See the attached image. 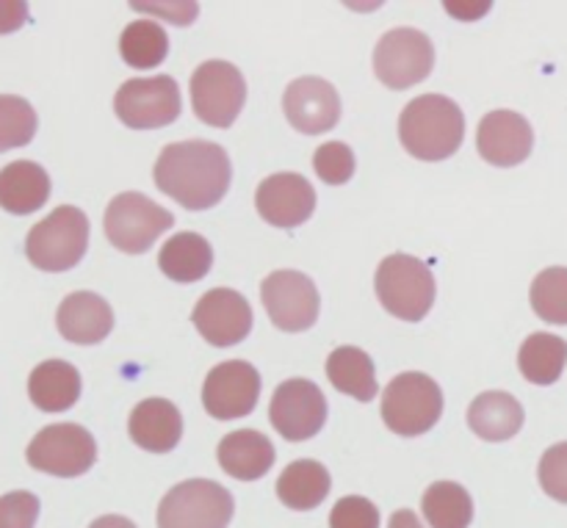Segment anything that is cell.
Instances as JSON below:
<instances>
[{"label":"cell","mask_w":567,"mask_h":528,"mask_svg":"<svg viewBox=\"0 0 567 528\" xmlns=\"http://www.w3.org/2000/svg\"><path fill=\"white\" fill-rule=\"evenodd\" d=\"M153 180L158 191L186 210H208L230 191V155L225 147L205 138L166 144L155 161Z\"/></svg>","instance_id":"6da1fadb"},{"label":"cell","mask_w":567,"mask_h":528,"mask_svg":"<svg viewBox=\"0 0 567 528\" xmlns=\"http://www.w3.org/2000/svg\"><path fill=\"white\" fill-rule=\"evenodd\" d=\"M399 138L419 161H446L463 147V108L446 94H421L399 116Z\"/></svg>","instance_id":"7a4b0ae2"},{"label":"cell","mask_w":567,"mask_h":528,"mask_svg":"<svg viewBox=\"0 0 567 528\" xmlns=\"http://www.w3.org/2000/svg\"><path fill=\"white\" fill-rule=\"evenodd\" d=\"M89 249V219L75 205H59L48 219L31 227L25 238V258L39 271L75 269Z\"/></svg>","instance_id":"3957f363"},{"label":"cell","mask_w":567,"mask_h":528,"mask_svg":"<svg viewBox=\"0 0 567 528\" xmlns=\"http://www.w3.org/2000/svg\"><path fill=\"white\" fill-rule=\"evenodd\" d=\"M377 297H380L382 308L396 319L415 321L426 319L435 304V277L424 260L413 258V255H388L380 263L374 277Z\"/></svg>","instance_id":"277c9868"},{"label":"cell","mask_w":567,"mask_h":528,"mask_svg":"<svg viewBox=\"0 0 567 528\" xmlns=\"http://www.w3.org/2000/svg\"><path fill=\"white\" fill-rule=\"evenodd\" d=\"M443 415V393L432 376L408 371L388 382L382 393V421L399 437H419L435 429Z\"/></svg>","instance_id":"5b68a950"},{"label":"cell","mask_w":567,"mask_h":528,"mask_svg":"<svg viewBox=\"0 0 567 528\" xmlns=\"http://www.w3.org/2000/svg\"><path fill=\"white\" fill-rule=\"evenodd\" d=\"M175 216L142 191H125L105 208V236L120 252L144 255L166 230H172Z\"/></svg>","instance_id":"8992f818"},{"label":"cell","mask_w":567,"mask_h":528,"mask_svg":"<svg viewBox=\"0 0 567 528\" xmlns=\"http://www.w3.org/2000/svg\"><path fill=\"white\" fill-rule=\"evenodd\" d=\"M236 513L230 490L210 479L172 487L158 507V528H227Z\"/></svg>","instance_id":"52a82bcc"},{"label":"cell","mask_w":567,"mask_h":528,"mask_svg":"<svg viewBox=\"0 0 567 528\" xmlns=\"http://www.w3.org/2000/svg\"><path fill=\"white\" fill-rule=\"evenodd\" d=\"M247 103V81L230 61L210 59L192 72V108L210 127H230Z\"/></svg>","instance_id":"ba28073f"},{"label":"cell","mask_w":567,"mask_h":528,"mask_svg":"<svg viewBox=\"0 0 567 528\" xmlns=\"http://www.w3.org/2000/svg\"><path fill=\"white\" fill-rule=\"evenodd\" d=\"M28 465L39 474L59 476V479H75L92 470L97 463V443L83 426L78 424H53L44 426L25 452Z\"/></svg>","instance_id":"9c48e42d"},{"label":"cell","mask_w":567,"mask_h":528,"mask_svg":"<svg viewBox=\"0 0 567 528\" xmlns=\"http://www.w3.org/2000/svg\"><path fill=\"white\" fill-rule=\"evenodd\" d=\"M181 86L175 77H133L120 86L114 97V111L122 125L131 131H155L166 127L181 116Z\"/></svg>","instance_id":"30bf717a"},{"label":"cell","mask_w":567,"mask_h":528,"mask_svg":"<svg viewBox=\"0 0 567 528\" xmlns=\"http://www.w3.org/2000/svg\"><path fill=\"white\" fill-rule=\"evenodd\" d=\"M432 66H435V48L419 28H393L374 48L377 77L396 92L426 81Z\"/></svg>","instance_id":"8fae6325"},{"label":"cell","mask_w":567,"mask_h":528,"mask_svg":"<svg viewBox=\"0 0 567 528\" xmlns=\"http://www.w3.org/2000/svg\"><path fill=\"white\" fill-rule=\"evenodd\" d=\"M260 299L271 324L282 332H305L319 321V288L302 271H271L260 286Z\"/></svg>","instance_id":"7c38bea8"},{"label":"cell","mask_w":567,"mask_h":528,"mask_svg":"<svg viewBox=\"0 0 567 528\" xmlns=\"http://www.w3.org/2000/svg\"><path fill=\"white\" fill-rule=\"evenodd\" d=\"M260 398V374L247 360H227L210 369L203 385V407L216 421L252 415Z\"/></svg>","instance_id":"4fadbf2b"},{"label":"cell","mask_w":567,"mask_h":528,"mask_svg":"<svg viewBox=\"0 0 567 528\" xmlns=\"http://www.w3.org/2000/svg\"><path fill=\"white\" fill-rule=\"evenodd\" d=\"M271 426L277 435L291 443L310 441L327 424V398L310 380H288L277 385L269 407Z\"/></svg>","instance_id":"5bb4252c"},{"label":"cell","mask_w":567,"mask_h":528,"mask_svg":"<svg viewBox=\"0 0 567 528\" xmlns=\"http://www.w3.org/2000/svg\"><path fill=\"white\" fill-rule=\"evenodd\" d=\"M192 321L203 341L227 349L241 343L252 330V308L247 299L230 288H214L192 310Z\"/></svg>","instance_id":"9a60e30c"},{"label":"cell","mask_w":567,"mask_h":528,"mask_svg":"<svg viewBox=\"0 0 567 528\" xmlns=\"http://www.w3.org/2000/svg\"><path fill=\"white\" fill-rule=\"evenodd\" d=\"M282 111L299 133L319 136V133L332 131L341 120V97L330 81L305 75L288 83L286 94H282Z\"/></svg>","instance_id":"2e32d148"},{"label":"cell","mask_w":567,"mask_h":528,"mask_svg":"<svg viewBox=\"0 0 567 528\" xmlns=\"http://www.w3.org/2000/svg\"><path fill=\"white\" fill-rule=\"evenodd\" d=\"M255 208H258L260 219L269 221L271 227L293 230L313 216L316 191L308 177L297 175V172H280L260 183L255 191Z\"/></svg>","instance_id":"e0dca14e"},{"label":"cell","mask_w":567,"mask_h":528,"mask_svg":"<svg viewBox=\"0 0 567 528\" xmlns=\"http://www.w3.org/2000/svg\"><path fill=\"white\" fill-rule=\"evenodd\" d=\"M532 147H535V131H532L529 120L515 111H491L480 122L476 149L487 164L509 169V166L524 164L532 155Z\"/></svg>","instance_id":"ac0fdd59"},{"label":"cell","mask_w":567,"mask_h":528,"mask_svg":"<svg viewBox=\"0 0 567 528\" xmlns=\"http://www.w3.org/2000/svg\"><path fill=\"white\" fill-rule=\"evenodd\" d=\"M55 327L64 341L94 346V343H103L114 330V310L100 293L75 291L59 304Z\"/></svg>","instance_id":"d6986e66"},{"label":"cell","mask_w":567,"mask_h":528,"mask_svg":"<svg viewBox=\"0 0 567 528\" xmlns=\"http://www.w3.org/2000/svg\"><path fill=\"white\" fill-rule=\"evenodd\" d=\"M127 432H131V441L144 452L169 454L183 437L181 410L166 398H144L133 407Z\"/></svg>","instance_id":"ffe728a7"},{"label":"cell","mask_w":567,"mask_h":528,"mask_svg":"<svg viewBox=\"0 0 567 528\" xmlns=\"http://www.w3.org/2000/svg\"><path fill=\"white\" fill-rule=\"evenodd\" d=\"M216 457H219L221 470L227 476L238 482H258L275 465V446L266 435L255 429H238L230 432L219 441L216 448Z\"/></svg>","instance_id":"44dd1931"},{"label":"cell","mask_w":567,"mask_h":528,"mask_svg":"<svg viewBox=\"0 0 567 528\" xmlns=\"http://www.w3.org/2000/svg\"><path fill=\"white\" fill-rule=\"evenodd\" d=\"M28 396L42 413H66L81 398V374L66 360H44L28 376Z\"/></svg>","instance_id":"7402d4cb"},{"label":"cell","mask_w":567,"mask_h":528,"mask_svg":"<svg viewBox=\"0 0 567 528\" xmlns=\"http://www.w3.org/2000/svg\"><path fill=\"white\" fill-rule=\"evenodd\" d=\"M524 407L504 391H487L468 407V426L476 437L487 443L513 441L524 429Z\"/></svg>","instance_id":"603a6c76"},{"label":"cell","mask_w":567,"mask_h":528,"mask_svg":"<svg viewBox=\"0 0 567 528\" xmlns=\"http://www.w3.org/2000/svg\"><path fill=\"white\" fill-rule=\"evenodd\" d=\"M50 199V175L33 161H11L0 169V208L14 216L37 214Z\"/></svg>","instance_id":"cb8c5ba5"},{"label":"cell","mask_w":567,"mask_h":528,"mask_svg":"<svg viewBox=\"0 0 567 528\" xmlns=\"http://www.w3.org/2000/svg\"><path fill=\"white\" fill-rule=\"evenodd\" d=\"M330 470L316 459H297L277 479V498L293 513H310L330 496Z\"/></svg>","instance_id":"d4e9b609"},{"label":"cell","mask_w":567,"mask_h":528,"mask_svg":"<svg viewBox=\"0 0 567 528\" xmlns=\"http://www.w3.org/2000/svg\"><path fill=\"white\" fill-rule=\"evenodd\" d=\"M158 266L172 282L188 286V282H197L208 275L210 266H214V249L199 232H175L161 247Z\"/></svg>","instance_id":"484cf974"},{"label":"cell","mask_w":567,"mask_h":528,"mask_svg":"<svg viewBox=\"0 0 567 528\" xmlns=\"http://www.w3.org/2000/svg\"><path fill=\"white\" fill-rule=\"evenodd\" d=\"M327 380L338 393L352 396L358 402H374L380 393L374 374V360L358 346H338L327 358Z\"/></svg>","instance_id":"4316f807"},{"label":"cell","mask_w":567,"mask_h":528,"mask_svg":"<svg viewBox=\"0 0 567 528\" xmlns=\"http://www.w3.org/2000/svg\"><path fill=\"white\" fill-rule=\"evenodd\" d=\"M567 365V341L551 332H535L520 343L518 369L532 385H554Z\"/></svg>","instance_id":"83f0119b"},{"label":"cell","mask_w":567,"mask_h":528,"mask_svg":"<svg viewBox=\"0 0 567 528\" xmlns=\"http://www.w3.org/2000/svg\"><path fill=\"white\" fill-rule=\"evenodd\" d=\"M426 524L432 528H468L474 520V498L457 482H437L421 498Z\"/></svg>","instance_id":"f1b7e54d"},{"label":"cell","mask_w":567,"mask_h":528,"mask_svg":"<svg viewBox=\"0 0 567 528\" xmlns=\"http://www.w3.org/2000/svg\"><path fill=\"white\" fill-rule=\"evenodd\" d=\"M166 53H169V37H166V31L158 22L133 20L122 31L120 55L127 66L153 70V66L164 64Z\"/></svg>","instance_id":"f546056e"},{"label":"cell","mask_w":567,"mask_h":528,"mask_svg":"<svg viewBox=\"0 0 567 528\" xmlns=\"http://www.w3.org/2000/svg\"><path fill=\"white\" fill-rule=\"evenodd\" d=\"M37 111L25 97L0 94V153L25 147L37 136Z\"/></svg>","instance_id":"4dcf8cb0"},{"label":"cell","mask_w":567,"mask_h":528,"mask_svg":"<svg viewBox=\"0 0 567 528\" xmlns=\"http://www.w3.org/2000/svg\"><path fill=\"white\" fill-rule=\"evenodd\" d=\"M532 308L548 324H567V269L551 266L532 282Z\"/></svg>","instance_id":"1f68e13d"},{"label":"cell","mask_w":567,"mask_h":528,"mask_svg":"<svg viewBox=\"0 0 567 528\" xmlns=\"http://www.w3.org/2000/svg\"><path fill=\"white\" fill-rule=\"evenodd\" d=\"M316 175L327 183V186H343L352 180L354 175V153L349 144L343 142H327L316 149L313 155Z\"/></svg>","instance_id":"d6a6232c"},{"label":"cell","mask_w":567,"mask_h":528,"mask_svg":"<svg viewBox=\"0 0 567 528\" xmlns=\"http://www.w3.org/2000/svg\"><path fill=\"white\" fill-rule=\"evenodd\" d=\"M537 476H540V487L546 496L567 504V443H557L543 454Z\"/></svg>","instance_id":"836d02e7"},{"label":"cell","mask_w":567,"mask_h":528,"mask_svg":"<svg viewBox=\"0 0 567 528\" xmlns=\"http://www.w3.org/2000/svg\"><path fill=\"white\" fill-rule=\"evenodd\" d=\"M330 528H380V509L363 496H347L332 507Z\"/></svg>","instance_id":"e575fe53"},{"label":"cell","mask_w":567,"mask_h":528,"mask_svg":"<svg viewBox=\"0 0 567 528\" xmlns=\"http://www.w3.org/2000/svg\"><path fill=\"white\" fill-rule=\"evenodd\" d=\"M39 518V498L28 490L0 496V528H33Z\"/></svg>","instance_id":"d590c367"},{"label":"cell","mask_w":567,"mask_h":528,"mask_svg":"<svg viewBox=\"0 0 567 528\" xmlns=\"http://www.w3.org/2000/svg\"><path fill=\"white\" fill-rule=\"evenodd\" d=\"M28 22V3L22 0H0V33L20 31Z\"/></svg>","instance_id":"8d00e7d4"},{"label":"cell","mask_w":567,"mask_h":528,"mask_svg":"<svg viewBox=\"0 0 567 528\" xmlns=\"http://www.w3.org/2000/svg\"><path fill=\"white\" fill-rule=\"evenodd\" d=\"M136 11H153V14H169V22L175 25H192L194 17L199 14V6L194 3H175V6H133Z\"/></svg>","instance_id":"74e56055"},{"label":"cell","mask_w":567,"mask_h":528,"mask_svg":"<svg viewBox=\"0 0 567 528\" xmlns=\"http://www.w3.org/2000/svg\"><path fill=\"white\" fill-rule=\"evenodd\" d=\"M446 11L449 14H454L457 20H480L482 14H487L491 11V3H446Z\"/></svg>","instance_id":"f35d334b"},{"label":"cell","mask_w":567,"mask_h":528,"mask_svg":"<svg viewBox=\"0 0 567 528\" xmlns=\"http://www.w3.org/2000/svg\"><path fill=\"white\" fill-rule=\"evenodd\" d=\"M388 528H424V526H421L419 515L415 513H410V509H399V513H393Z\"/></svg>","instance_id":"ab89813d"},{"label":"cell","mask_w":567,"mask_h":528,"mask_svg":"<svg viewBox=\"0 0 567 528\" xmlns=\"http://www.w3.org/2000/svg\"><path fill=\"white\" fill-rule=\"evenodd\" d=\"M89 528H136V524L127 518H122V515H103V518L94 520Z\"/></svg>","instance_id":"60d3db41"}]
</instances>
